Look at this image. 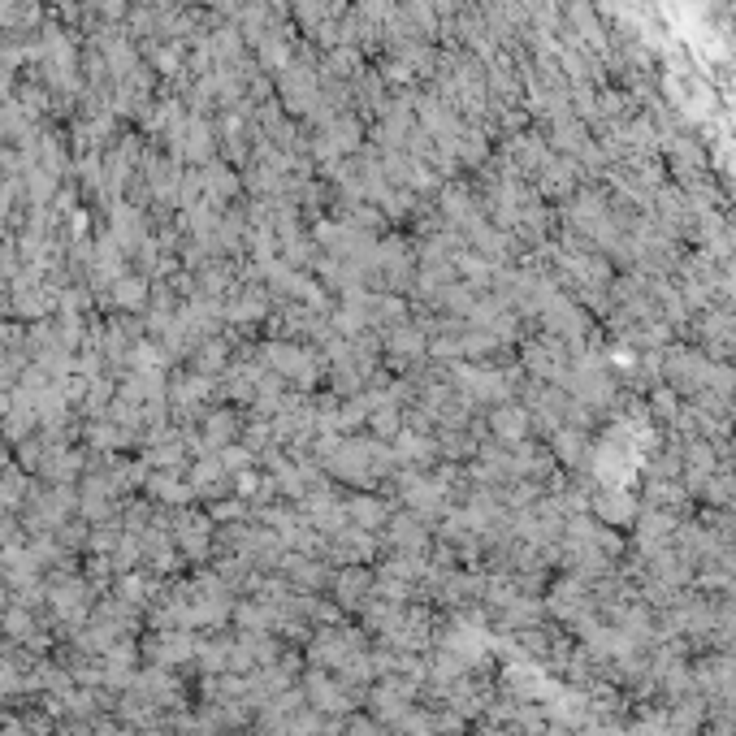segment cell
I'll return each instance as SVG.
<instances>
[{
    "label": "cell",
    "instance_id": "6da1fadb",
    "mask_svg": "<svg viewBox=\"0 0 736 736\" xmlns=\"http://www.w3.org/2000/svg\"><path fill=\"white\" fill-rule=\"evenodd\" d=\"M269 360L282 364V368H278L282 377H295V381H312V377H317V356H312V351H299V347H269Z\"/></svg>",
    "mask_w": 736,
    "mask_h": 736
}]
</instances>
